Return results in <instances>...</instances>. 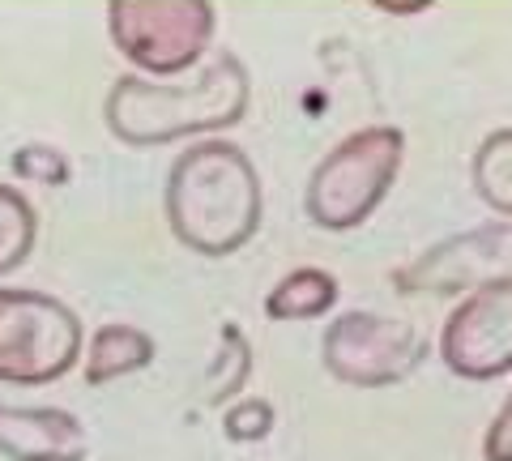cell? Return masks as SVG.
Wrapping results in <instances>:
<instances>
[{"label":"cell","mask_w":512,"mask_h":461,"mask_svg":"<svg viewBox=\"0 0 512 461\" xmlns=\"http://www.w3.org/2000/svg\"><path fill=\"white\" fill-rule=\"evenodd\" d=\"M278 410L269 397H235L231 406H222V436L231 444H261L274 436Z\"/></svg>","instance_id":"2e32d148"},{"label":"cell","mask_w":512,"mask_h":461,"mask_svg":"<svg viewBox=\"0 0 512 461\" xmlns=\"http://www.w3.org/2000/svg\"><path fill=\"white\" fill-rule=\"evenodd\" d=\"M39 244V210L18 184L0 180V278L18 274L35 257Z\"/></svg>","instance_id":"5bb4252c"},{"label":"cell","mask_w":512,"mask_h":461,"mask_svg":"<svg viewBox=\"0 0 512 461\" xmlns=\"http://www.w3.org/2000/svg\"><path fill=\"white\" fill-rule=\"evenodd\" d=\"M218 30L214 0H107V39L141 77H184L205 65Z\"/></svg>","instance_id":"277c9868"},{"label":"cell","mask_w":512,"mask_h":461,"mask_svg":"<svg viewBox=\"0 0 512 461\" xmlns=\"http://www.w3.org/2000/svg\"><path fill=\"white\" fill-rule=\"evenodd\" d=\"M483 461H512V389L483 432Z\"/></svg>","instance_id":"e0dca14e"},{"label":"cell","mask_w":512,"mask_h":461,"mask_svg":"<svg viewBox=\"0 0 512 461\" xmlns=\"http://www.w3.org/2000/svg\"><path fill=\"white\" fill-rule=\"evenodd\" d=\"M9 167H13V176L18 180H35L43 188H64L73 180L69 154H64L60 146H52V141H26V146L13 150Z\"/></svg>","instance_id":"9a60e30c"},{"label":"cell","mask_w":512,"mask_h":461,"mask_svg":"<svg viewBox=\"0 0 512 461\" xmlns=\"http://www.w3.org/2000/svg\"><path fill=\"white\" fill-rule=\"evenodd\" d=\"M158 355V346L146 329L137 325H124V321H111L99 325L86 338V351H82V380L90 389H103V385H116V380L133 376V372H146Z\"/></svg>","instance_id":"30bf717a"},{"label":"cell","mask_w":512,"mask_h":461,"mask_svg":"<svg viewBox=\"0 0 512 461\" xmlns=\"http://www.w3.org/2000/svg\"><path fill=\"white\" fill-rule=\"evenodd\" d=\"M342 299V282L320 265H299L291 274H282L274 282V291L265 295V316L269 321H316V316H329Z\"/></svg>","instance_id":"8fae6325"},{"label":"cell","mask_w":512,"mask_h":461,"mask_svg":"<svg viewBox=\"0 0 512 461\" xmlns=\"http://www.w3.org/2000/svg\"><path fill=\"white\" fill-rule=\"evenodd\" d=\"M436 351L457 380L512 376V282H491L444 316Z\"/></svg>","instance_id":"ba28073f"},{"label":"cell","mask_w":512,"mask_h":461,"mask_svg":"<svg viewBox=\"0 0 512 461\" xmlns=\"http://www.w3.org/2000/svg\"><path fill=\"white\" fill-rule=\"evenodd\" d=\"M248 380H252V342L239 321H222L218 351L197 380V402L210 410H222V406H231L235 397H244Z\"/></svg>","instance_id":"7c38bea8"},{"label":"cell","mask_w":512,"mask_h":461,"mask_svg":"<svg viewBox=\"0 0 512 461\" xmlns=\"http://www.w3.org/2000/svg\"><path fill=\"white\" fill-rule=\"evenodd\" d=\"M491 282H512V218L478 222L393 269V286L402 295L431 299H466Z\"/></svg>","instance_id":"52a82bcc"},{"label":"cell","mask_w":512,"mask_h":461,"mask_svg":"<svg viewBox=\"0 0 512 461\" xmlns=\"http://www.w3.org/2000/svg\"><path fill=\"white\" fill-rule=\"evenodd\" d=\"M470 188L495 218H512V124L491 129L470 154Z\"/></svg>","instance_id":"4fadbf2b"},{"label":"cell","mask_w":512,"mask_h":461,"mask_svg":"<svg viewBox=\"0 0 512 461\" xmlns=\"http://www.w3.org/2000/svg\"><path fill=\"white\" fill-rule=\"evenodd\" d=\"M86 329L64 299L0 286V385L43 389L82 368Z\"/></svg>","instance_id":"5b68a950"},{"label":"cell","mask_w":512,"mask_h":461,"mask_svg":"<svg viewBox=\"0 0 512 461\" xmlns=\"http://www.w3.org/2000/svg\"><path fill=\"white\" fill-rule=\"evenodd\" d=\"M90 440L77 415L60 406L0 402V457L9 461H86Z\"/></svg>","instance_id":"9c48e42d"},{"label":"cell","mask_w":512,"mask_h":461,"mask_svg":"<svg viewBox=\"0 0 512 461\" xmlns=\"http://www.w3.org/2000/svg\"><path fill=\"white\" fill-rule=\"evenodd\" d=\"M363 5L384 13V18H419V13L436 9L440 0H363Z\"/></svg>","instance_id":"ac0fdd59"},{"label":"cell","mask_w":512,"mask_h":461,"mask_svg":"<svg viewBox=\"0 0 512 461\" xmlns=\"http://www.w3.org/2000/svg\"><path fill=\"white\" fill-rule=\"evenodd\" d=\"M248 107V65L235 52H218L188 82H154L141 73L116 77L103 99V124L128 150H158L227 133L244 124Z\"/></svg>","instance_id":"6da1fadb"},{"label":"cell","mask_w":512,"mask_h":461,"mask_svg":"<svg viewBox=\"0 0 512 461\" xmlns=\"http://www.w3.org/2000/svg\"><path fill=\"white\" fill-rule=\"evenodd\" d=\"M171 235L205 261L248 248L265 218V184L252 154L227 137H201L175 154L163 180Z\"/></svg>","instance_id":"7a4b0ae2"},{"label":"cell","mask_w":512,"mask_h":461,"mask_svg":"<svg viewBox=\"0 0 512 461\" xmlns=\"http://www.w3.org/2000/svg\"><path fill=\"white\" fill-rule=\"evenodd\" d=\"M320 359L325 372L350 389H393L414 376L427 359V342L419 325L402 316L380 312H342L333 316L325 338H320Z\"/></svg>","instance_id":"8992f818"},{"label":"cell","mask_w":512,"mask_h":461,"mask_svg":"<svg viewBox=\"0 0 512 461\" xmlns=\"http://www.w3.org/2000/svg\"><path fill=\"white\" fill-rule=\"evenodd\" d=\"M406 163V133L397 124H367L338 137L303 184V214L320 231H359L393 193Z\"/></svg>","instance_id":"3957f363"}]
</instances>
